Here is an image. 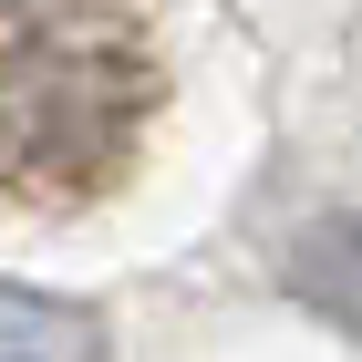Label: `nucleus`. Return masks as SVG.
Returning <instances> with one entry per match:
<instances>
[{"mask_svg": "<svg viewBox=\"0 0 362 362\" xmlns=\"http://www.w3.org/2000/svg\"><path fill=\"white\" fill-rule=\"evenodd\" d=\"M290 290H300L332 332L362 341V218H310L290 238Z\"/></svg>", "mask_w": 362, "mask_h": 362, "instance_id": "2", "label": "nucleus"}, {"mask_svg": "<svg viewBox=\"0 0 362 362\" xmlns=\"http://www.w3.org/2000/svg\"><path fill=\"white\" fill-rule=\"evenodd\" d=\"M0 362H104V321L52 290H0Z\"/></svg>", "mask_w": 362, "mask_h": 362, "instance_id": "3", "label": "nucleus"}, {"mask_svg": "<svg viewBox=\"0 0 362 362\" xmlns=\"http://www.w3.org/2000/svg\"><path fill=\"white\" fill-rule=\"evenodd\" d=\"M156 42L124 0H0V187L104 197L156 124Z\"/></svg>", "mask_w": 362, "mask_h": 362, "instance_id": "1", "label": "nucleus"}]
</instances>
